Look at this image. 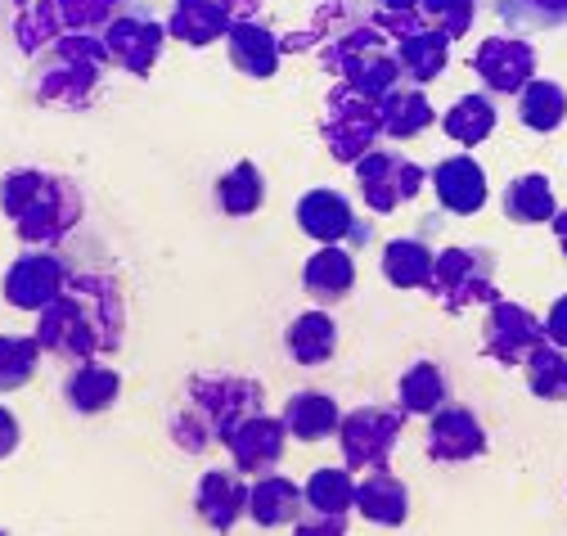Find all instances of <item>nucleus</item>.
I'll return each instance as SVG.
<instances>
[{
	"label": "nucleus",
	"mask_w": 567,
	"mask_h": 536,
	"mask_svg": "<svg viewBox=\"0 0 567 536\" xmlns=\"http://www.w3.org/2000/svg\"><path fill=\"white\" fill-rule=\"evenodd\" d=\"M351 172H357V189L374 217L405 208L410 198H419L423 181H429V172H423L414 158H405L401 150H388V145H374Z\"/></svg>",
	"instance_id": "1a4fd4ad"
},
{
	"label": "nucleus",
	"mask_w": 567,
	"mask_h": 536,
	"mask_svg": "<svg viewBox=\"0 0 567 536\" xmlns=\"http://www.w3.org/2000/svg\"><path fill=\"white\" fill-rule=\"evenodd\" d=\"M392 54H396L401 82H410V86H433V82L446 73V63H451V41H446L442 32H433V28H423V32L405 37V41H396Z\"/></svg>",
	"instance_id": "c85d7f7f"
},
{
	"label": "nucleus",
	"mask_w": 567,
	"mask_h": 536,
	"mask_svg": "<svg viewBox=\"0 0 567 536\" xmlns=\"http://www.w3.org/2000/svg\"><path fill=\"white\" fill-rule=\"evenodd\" d=\"M126 339V293L109 271H73L68 289L37 311V343L54 361H104Z\"/></svg>",
	"instance_id": "f257e3e1"
},
{
	"label": "nucleus",
	"mask_w": 567,
	"mask_h": 536,
	"mask_svg": "<svg viewBox=\"0 0 567 536\" xmlns=\"http://www.w3.org/2000/svg\"><path fill=\"white\" fill-rule=\"evenodd\" d=\"M423 289H429V298L451 316H464L468 307H486L491 298H501V289H495V252L482 244L442 248Z\"/></svg>",
	"instance_id": "20e7f679"
},
{
	"label": "nucleus",
	"mask_w": 567,
	"mask_h": 536,
	"mask_svg": "<svg viewBox=\"0 0 567 536\" xmlns=\"http://www.w3.org/2000/svg\"><path fill=\"white\" fill-rule=\"evenodd\" d=\"M284 429L298 442H324V437H338V424H342V406L329 396V392H316V388H302L284 401Z\"/></svg>",
	"instance_id": "393cba45"
},
{
	"label": "nucleus",
	"mask_w": 567,
	"mask_h": 536,
	"mask_svg": "<svg viewBox=\"0 0 567 536\" xmlns=\"http://www.w3.org/2000/svg\"><path fill=\"white\" fill-rule=\"evenodd\" d=\"M0 536H10V532H6V527H0Z\"/></svg>",
	"instance_id": "6e6d98bb"
},
{
	"label": "nucleus",
	"mask_w": 567,
	"mask_h": 536,
	"mask_svg": "<svg viewBox=\"0 0 567 536\" xmlns=\"http://www.w3.org/2000/svg\"><path fill=\"white\" fill-rule=\"evenodd\" d=\"M370 19V10H365V0H320L316 6V14H311V37L324 45V41H333L338 32H347V28H357V23H365Z\"/></svg>",
	"instance_id": "37998d69"
},
{
	"label": "nucleus",
	"mask_w": 567,
	"mask_h": 536,
	"mask_svg": "<svg viewBox=\"0 0 567 536\" xmlns=\"http://www.w3.org/2000/svg\"><path fill=\"white\" fill-rule=\"evenodd\" d=\"M113 69L104 37L100 32H63L32 69V95L45 109L59 113H86L100 91H104V73Z\"/></svg>",
	"instance_id": "7ed1b4c3"
},
{
	"label": "nucleus",
	"mask_w": 567,
	"mask_h": 536,
	"mask_svg": "<svg viewBox=\"0 0 567 536\" xmlns=\"http://www.w3.org/2000/svg\"><path fill=\"white\" fill-rule=\"evenodd\" d=\"M293 536H347V518H320V514H311V518H298L293 523Z\"/></svg>",
	"instance_id": "de8ad7c7"
},
{
	"label": "nucleus",
	"mask_w": 567,
	"mask_h": 536,
	"mask_svg": "<svg viewBox=\"0 0 567 536\" xmlns=\"http://www.w3.org/2000/svg\"><path fill=\"white\" fill-rule=\"evenodd\" d=\"M374 10H419V0H374Z\"/></svg>",
	"instance_id": "603ef678"
},
{
	"label": "nucleus",
	"mask_w": 567,
	"mask_h": 536,
	"mask_svg": "<svg viewBox=\"0 0 567 536\" xmlns=\"http://www.w3.org/2000/svg\"><path fill=\"white\" fill-rule=\"evenodd\" d=\"M379 126L388 141H414L423 136L429 126H437V109L429 104V95H423L419 86H396L392 95L379 100Z\"/></svg>",
	"instance_id": "c756f323"
},
{
	"label": "nucleus",
	"mask_w": 567,
	"mask_h": 536,
	"mask_svg": "<svg viewBox=\"0 0 567 536\" xmlns=\"http://www.w3.org/2000/svg\"><path fill=\"white\" fill-rule=\"evenodd\" d=\"M523 374H527V392L536 401H567V352L563 348L540 343L523 361Z\"/></svg>",
	"instance_id": "4c0bfd02"
},
{
	"label": "nucleus",
	"mask_w": 567,
	"mask_h": 536,
	"mask_svg": "<svg viewBox=\"0 0 567 536\" xmlns=\"http://www.w3.org/2000/svg\"><path fill=\"white\" fill-rule=\"evenodd\" d=\"M429 181H433V194H437L442 213H451V217H477L486 208V198H491L486 172H482V163L473 154H451V158L433 163Z\"/></svg>",
	"instance_id": "2eb2a0df"
},
{
	"label": "nucleus",
	"mask_w": 567,
	"mask_h": 536,
	"mask_svg": "<svg viewBox=\"0 0 567 536\" xmlns=\"http://www.w3.org/2000/svg\"><path fill=\"white\" fill-rule=\"evenodd\" d=\"M495 14L514 32H558L567 28V0H495Z\"/></svg>",
	"instance_id": "ea45409f"
},
{
	"label": "nucleus",
	"mask_w": 567,
	"mask_h": 536,
	"mask_svg": "<svg viewBox=\"0 0 567 536\" xmlns=\"http://www.w3.org/2000/svg\"><path fill=\"white\" fill-rule=\"evenodd\" d=\"M302 501L320 518H347L357 509V474H351L347 464H320L302 483Z\"/></svg>",
	"instance_id": "473e14b6"
},
{
	"label": "nucleus",
	"mask_w": 567,
	"mask_h": 536,
	"mask_svg": "<svg viewBox=\"0 0 567 536\" xmlns=\"http://www.w3.org/2000/svg\"><path fill=\"white\" fill-rule=\"evenodd\" d=\"M194 514L217 536H230L248 514V483L239 468H207L194 487Z\"/></svg>",
	"instance_id": "dca6fc26"
},
{
	"label": "nucleus",
	"mask_w": 567,
	"mask_h": 536,
	"mask_svg": "<svg viewBox=\"0 0 567 536\" xmlns=\"http://www.w3.org/2000/svg\"><path fill=\"white\" fill-rule=\"evenodd\" d=\"M357 226V204L333 189V185H316L298 198V230L316 244H342Z\"/></svg>",
	"instance_id": "6ab92c4d"
},
{
	"label": "nucleus",
	"mask_w": 567,
	"mask_h": 536,
	"mask_svg": "<svg viewBox=\"0 0 567 536\" xmlns=\"http://www.w3.org/2000/svg\"><path fill=\"white\" fill-rule=\"evenodd\" d=\"M10 32H14V45L28 59H41L68 28H63V14H59L54 0H14Z\"/></svg>",
	"instance_id": "2f4dec72"
},
{
	"label": "nucleus",
	"mask_w": 567,
	"mask_h": 536,
	"mask_svg": "<svg viewBox=\"0 0 567 536\" xmlns=\"http://www.w3.org/2000/svg\"><path fill=\"white\" fill-rule=\"evenodd\" d=\"M19 442H23V429H19L14 411L0 406V460H10V455L19 451Z\"/></svg>",
	"instance_id": "09e8293b"
},
{
	"label": "nucleus",
	"mask_w": 567,
	"mask_h": 536,
	"mask_svg": "<svg viewBox=\"0 0 567 536\" xmlns=\"http://www.w3.org/2000/svg\"><path fill=\"white\" fill-rule=\"evenodd\" d=\"M437 122H442V131H446V141H455V145L468 154V150H477V145L491 141V131H495V122H501V113H495V95L473 91V95L455 100Z\"/></svg>",
	"instance_id": "7c9ffc66"
},
{
	"label": "nucleus",
	"mask_w": 567,
	"mask_h": 536,
	"mask_svg": "<svg viewBox=\"0 0 567 536\" xmlns=\"http://www.w3.org/2000/svg\"><path fill=\"white\" fill-rule=\"evenodd\" d=\"M302 509H307L302 487L293 478H284L279 468L248 483V518L257 527H293L302 518Z\"/></svg>",
	"instance_id": "4be33fe9"
},
{
	"label": "nucleus",
	"mask_w": 567,
	"mask_h": 536,
	"mask_svg": "<svg viewBox=\"0 0 567 536\" xmlns=\"http://www.w3.org/2000/svg\"><path fill=\"white\" fill-rule=\"evenodd\" d=\"M37 333H0V392H19L41 365Z\"/></svg>",
	"instance_id": "58836bf2"
},
{
	"label": "nucleus",
	"mask_w": 567,
	"mask_h": 536,
	"mask_svg": "<svg viewBox=\"0 0 567 536\" xmlns=\"http://www.w3.org/2000/svg\"><path fill=\"white\" fill-rule=\"evenodd\" d=\"M370 23H374V28H379V32H383L392 45L429 28V23H423V14H419V10H370Z\"/></svg>",
	"instance_id": "a18cd8bd"
},
{
	"label": "nucleus",
	"mask_w": 567,
	"mask_h": 536,
	"mask_svg": "<svg viewBox=\"0 0 567 536\" xmlns=\"http://www.w3.org/2000/svg\"><path fill=\"white\" fill-rule=\"evenodd\" d=\"M320 145L329 150L333 163L342 167H357L379 141H383V126H379V104L361 100L351 86L333 82V91L324 95V109H320Z\"/></svg>",
	"instance_id": "39448f33"
},
{
	"label": "nucleus",
	"mask_w": 567,
	"mask_h": 536,
	"mask_svg": "<svg viewBox=\"0 0 567 536\" xmlns=\"http://www.w3.org/2000/svg\"><path fill=\"white\" fill-rule=\"evenodd\" d=\"M347 239L357 244V248H361V244H370V226H365V221H357V226H351V235H347Z\"/></svg>",
	"instance_id": "864d4df0"
},
{
	"label": "nucleus",
	"mask_w": 567,
	"mask_h": 536,
	"mask_svg": "<svg viewBox=\"0 0 567 536\" xmlns=\"http://www.w3.org/2000/svg\"><path fill=\"white\" fill-rule=\"evenodd\" d=\"M501 213L514 226H549L558 217V198L545 172H523L501 189Z\"/></svg>",
	"instance_id": "a878e982"
},
{
	"label": "nucleus",
	"mask_w": 567,
	"mask_h": 536,
	"mask_svg": "<svg viewBox=\"0 0 567 536\" xmlns=\"http://www.w3.org/2000/svg\"><path fill=\"white\" fill-rule=\"evenodd\" d=\"M383 45H392L370 19L365 23H357V28H347V32H338L333 41H324L316 54H320V69L333 78V82H342V73L357 63L361 54H370V50H383Z\"/></svg>",
	"instance_id": "e433bc0d"
},
{
	"label": "nucleus",
	"mask_w": 567,
	"mask_h": 536,
	"mask_svg": "<svg viewBox=\"0 0 567 536\" xmlns=\"http://www.w3.org/2000/svg\"><path fill=\"white\" fill-rule=\"evenodd\" d=\"M451 401V374H446V365H437V361H414V365H405V374L396 379V406L405 411V415H419V420H429V415H437L442 406Z\"/></svg>",
	"instance_id": "bb28decb"
},
{
	"label": "nucleus",
	"mask_w": 567,
	"mask_h": 536,
	"mask_svg": "<svg viewBox=\"0 0 567 536\" xmlns=\"http://www.w3.org/2000/svg\"><path fill=\"white\" fill-rule=\"evenodd\" d=\"M518 122L532 131V136H554V131L567 122V91L554 78H532L518 91Z\"/></svg>",
	"instance_id": "72a5a7b5"
},
{
	"label": "nucleus",
	"mask_w": 567,
	"mask_h": 536,
	"mask_svg": "<svg viewBox=\"0 0 567 536\" xmlns=\"http://www.w3.org/2000/svg\"><path fill=\"white\" fill-rule=\"evenodd\" d=\"M235 14L226 0H172V14H167V37L181 45H212V41H226Z\"/></svg>",
	"instance_id": "412c9836"
},
{
	"label": "nucleus",
	"mask_w": 567,
	"mask_h": 536,
	"mask_svg": "<svg viewBox=\"0 0 567 536\" xmlns=\"http://www.w3.org/2000/svg\"><path fill=\"white\" fill-rule=\"evenodd\" d=\"M357 514L374 527H405L410 518V487L392 468H370L357 483Z\"/></svg>",
	"instance_id": "5701e85b"
},
{
	"label": "nucleus",
	"mask_w": 567,
	"mask_h": 536,
	"mask_svg": "<svg viewBox=\"0 0 567 536\" xmlns=\"http://www.w3.org/2000/svg\"><path fill=\"white\" fill-rule=\"evenodd\" d=\"M284 446H289V429H284L279 415H252L235 429V437L226 442L230 460L244 478H261V474H275L284 464Z\"/></svg>",
	"instance_id": "4468645a"
},
{
	"label": "nucleus",
	"mask_w": 567,
	"mask_h": 536,
	"mask_svg": "<svg viewBox=\"0 0 567 536\" xmlns=\"http://www.w3.org/2000/svg\"><path fill=\"white\" fill-rule=\"evenodd\" d=\"M73 280V266H68L54 248H28L10 261L6 271V302L14 311H45L63 289Z\"/></svg>",
	"instance_id": "9b49d317"
},
{
	"label": "nucleus",
	"mask_w": 567,
	"mask_h": 536,
	"mask_svg": "<svg viewBox=\"0 0 567 536\" xmlns=\"http://www.w3.org/2000/svg\"><path fill=\"white\" fill-rule=\"evenodd\" d=\"M226 54H230V69L252 78V82H266L279 73L284 63V50H279V32L266 28L261 19H235L230 32H226Z\"/></svg>",
	"instance_id": "f3484780"
},
{
	"label": "nucleus",
	"mask_w": 567,
	"mask_h": 536,
	"mask_svg": "<svg viewBox=\"0 0 567 536\" xmlns=\"http://www.w3.org/2000/svg\"><path fill=\"white\" fill-rule=\"evenodd\" d=\"M419 14L446 41H464L477 23V0H419Z\"/></svg>",
	"instance_id": "a19ab883"
},
{
	"label": "nucleus",
	"mask_w": 567,
	"mask_h": 536,
	"mask_svg": "<svg viewBox=\"0 0 567 536\" xmlns=\"http://www.w3.org/2000/svg\"><path fill=\"white\" fill-rule=\"evenodd\" d=\"M0 19H10V14H6V0H0Z\"/></svg>",
	"instance_id": "5fc2aeb1"
},
{
	"label": "nucleus",
	"mask_w": 567,
	"mask_h": 536,
	"mask_svg": "<svg viewBox=\"0 0 567 536\" xmlns=\"http://www.w3.org/2000/svg\"><path fill=\"white\" fill-rule=\"evenodd\" d=\"M540 320H545V339H549L554 348H563V352H567V293H558V298H554V307H549Z\"/></svg>",
	"instance_id": "49530a36"
},
{
	"label": "nucleus",
	"mask_w": 567,
	"mask_h": 536,
	"mask_svg": "<svg viewBox=\"0 0 567 536\" xmlns=\"http://www.w3.org/2000/svg\"><path fill=\"white\" fill-rule=\"evenodd\" d=\"M68 32H104L131 0H54Z\"/></svg>",
	"instance_id": "79ce46f5"
},
{
	"label": "nucleus",
	"mask_w": 567,
	"mask_h": 536,
	"mask_svg": "<svg viewBox=\"0 0 567 536\" xmlns=\"http://www.w3.org/2000/svg\"><path fill=\"white\" fill-rule=\"evenodd\" d=\"M473 78L486 86V95H518L536 73V45L523 37H486L468 54Z\"/></svg>",
	"instance_id": "f8f14e48"
},
{
	"label": "nucleus",
	"mask_w": 567,
	"mask_h": 536,
	"mask_svg": "<svg viewBox=\"0 0 567 536\" xmlns=\"http://www.w3.org/2000/svg\"><path fill=\"white\" fill-rule=\"evenodd\" d=\"M284 352H289V361H298L302 370H320L338 357V324L324 307H311L302 316L289 320V329H284Z\"/></svg>",
	"instance_id": "aec40b11"
},
{
	"label": "nucleus",
	"mask_w": 567,
	"mask_h": 536,
	"mask_svg": "<svg viewBox=\"0 0 567 536\" xmlns=\"http://www.w3.org/2000/svg\"><path fill=\"white\" fill-rule=\"evenodd\" d=\"M302 293L316 307H333L357 293V257L342 244H320L302 266Z\"/></svg>",
	"instance_id": "a211bd4d"
},
{
	"label": "nucleus",
	"mask_w": 567,
	"mask_h": 536,
	"mask_svg": "<svg viewBox=\"0 0 567 536\" xmlns=\"http://www.w3.org/2000/svg\"><path fill=\"white\" fill-rule=\"evenodd\" d=\"M117 396H122V374L104 361H82L63 379V401L78 415H104L117 406Z\"/></svg>",
	"instance_id": "b1692460"
},
{
	"label": "nucleus",
	"mask_w": 567,
	"mask_h": 536,
	"mask_svg": "<svg viewBox=\"0 0 567 536\" xmlns=\"http://www.w3.org/2000/svg\"><path fill=\"white\" fill-rule=\"evenodd\" d=\"M261 204H266V176L252 158H239L235 167H226L217 176V208L226 217H235V221L252 217V213H261Z\"/></svg>",
	"instance_id": "f704fd0d"
},
{
	"label": "nucleus",
	"mask_w": 567,
	"mask_h": 536,
	"mask_svg": "<svg viewBox=\"0 0 567 536\" xmlns=\"http://www.w3.org/2000/svg\"><path fill=\"white\" fill-rule=\"evenodd\" d=\"M433 261H437V248L419 235H401V239H388L383 252H379V271L392 289H423L433 276Z\"/></svg>",
	"instance_id": "cd10ccee"
},
{
	"label": "nucleus",
	"mask_w": 567,
	"mask_h": 536,
	"mask_svg": "<svg viewBox=\"0 0 567 536\" xmlns=\"http://www.w3.org/2000/svg\"><path fill=\"white\" fill-rule=\"evenodd\" d=\"M104 50H109V63L126 78H140L145 82L158 59H163V45H167V23H158L145 6H126L104 32Z\"/></svg>",
	"instance_id": "9d476101"
},
{
	"label": "nucleus",
	"mask_w": 567,
	"mask_h": 536,
	"mask_svg": "<svg viewBox=\"0 0 567 536\" xmlns=\"http://www.w3.org/2000/svg\"><path fill=\"white\" fill-rule=\"evenodd\" d=\"M423 451H429L433 464H473L491 451V437L473 406L446 401L437 415H429V442H423Z\"/></svg>",
	"instance_id": "ddd939ff"
},
{
	"label": "nucleus",
	"mask_w": 567,
	"mask_h": 536,
	"mask_svg": "<svg viewBox=\"0 0 567 536\" xmlns=\"http://www.w3.org/2000/svg\"><path fill=\"white\" fill-rule=\"evenodd\" d=\"M405 411L401 406H357V411H342V424H338V451H342V464L351 474H370V468H388L401 433H405Z\"/></svg>",
	"instance_id": "423d86ee"
},
{
	"label": "nucleus",
	"mask_w": 567,
	"mask_h": 536,
	"mask_svg": "<svg viewBox=\"0 0 567 536\" xmlns=\"http://www.w3.org/2000/svg\"><path fill=\"white\" fill-rule=\"evenodd\" d=\"M549 230H554V244H558V252L567 257V208H558V217L549 221Z\"/></svg>",
	"instance_id": "3c124183"
},
{
	"label": "nucleus",
	"mask_w": 567,
	"mask_h": 536,
	"mask_svg": "<svg viewBox=\"0 0 567 536\" xmlns=\"http://www.w3.org/2000/svg\"><path fill=\"white\" fill-rule=\"evenodd\" d=\"M266 411V388L239 370H194L172 406L167 437L185 455H207L212 446H226L235 429Z\"/></svg>",
	"instance_id": "f03ea898"
},
{
	"label": "nucleus",
	"mask_w": 567,
	"mask_h": 536,
	"mask_svg": "<svg viewBox=\"0 0 567 536\" xmlns=\"http://www.w3.org/2000/svg\"><path fill=\"white\" fill-rule=\"evenodd\" d=\"M41 185H45V172H37V167L6 172V176H0V213H6L10 221H19L32 208V198L41 194Z\"/></svg>",
	"instance_id": "c03bdc74"
},
{
	"label": "nucleus",
	"mask_w": 567,
	"mask_h": 536,
	"mask_svg": "<svg viewBox=\"0 0 567 536\" xmlns=\"http://www.w3.org/2000/svg\"><path fill=\"white\" fill-rule=\"evenodd\" d=\"M549 343L545 339V320L514 302V298H491L486 302V316H482V357L505 365V370H523V361Z\"/></svg>",
	"instance_id": "6e6552de"
},
{
	"label": "nucleus",
	"mask_w": 567,
	"mask_h": 536,
	"mask_svg": "<svg viewBox=\"0 0 567 536\" xmlns=\"http://www.w3.org/2000/svg\"><path fill=\"white\" fill-rule=\"evenodd\" d=\"M226 6H230V14H235V19H257L266 0H226Z\"/></svg>",
	"instance_id": "8fccbe9b"
},
{
	"label": "nucleus",
	"mask_w": 567,
	"mask_h": 536,
	"mask_svg": "<svg viewBox=\"0 0 567 536\" xmlns=\"http://www.w3.org/2000/svg\"><path fill=\"white\" fill-rule=\"evenodd\" d=\"M86 217V194L73 176H54L45 172V185L41 194L32 198V208L14 221V235L28 244V248H54L59 239H68Z\"/></svg>",
	"instance_id": "0eeeda50"
},
{
	"label": "nucleus",
	"mask_w": 567,
	"mask_h": 536,
	"mask_svg": "<svg viewBox=\"0 0 567 536\" xmlns=\"http://www.w3.org/2000/svg\"><path fill=\"white\" fill-rule=\"evenodd\" d=\"M342 86H351L361 100H370V104H379L383 95H392L396 86H401V69H396V54H392V45H383V50H370V54H361L351 69L342 73Z\"/></svg>",
	"instance_id": "c9c22d12"
}]
</instances>
